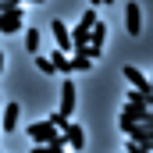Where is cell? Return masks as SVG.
I'll return each mask as SVG.
<instances>
[{"label":"cell","instance_id":"6da1fadb","mask_svg":"<svg viewBox=\"0 0 153 153\" xmlns=\"http://www.w3.org/2000/svg\"><path fill=\"white\" fill-rule=\"evenodd\" d=\"M22 25H25L22 4H4V7H0V32H4V36H14Z\"/></svg>","mask_w":153,"mask_h":153},{"label":"cell","instance_id":"7a4b0ae2","mask_svg":"<svg viewBox=\"0 0 153 153\" xmlns=\"http://www.w3.org/2000/svg\"><path fill=\"white\" fill-rule=\"evenodd\" d=\"M135 121H146V125H150V107H132V103H125V107H121V117H117V128L128 132V125H135Z\"/></svg>","mask_w":153,"mask_h":153},{"label":"cell","instance_id":"3957f363","mask_svg":"<svg viewBox=\"0 0 153 153\" xmlns=\"http://www.w3.org/2000/svg\"><path fill=\"white\" fill-rule=\"evenodd\" d=\"M61 135H64V143H68V146H71L75 153L82 150V146H85V132H82V125H75L71 117H68V121L61 125Z\"/></svg>","mask_w":153,"mask_h":153},{"label":"cell","instance_id":"277c9868","mask_svg":"<svg viewBox=\"0 0 153 153\" xmlns=\"http://www.w3.org/2000/svg\"><path fill=\"white\" fill-rule=\"evenodd\" d=\"M50 36H53V46L57 50H64V53H71V29L57 18V22H50Z\"/></svg>","mask_w":153,"mask_h":153},{"label":"cell","instance_id":"5b68a950","mask_svg":"<svg viewBox=\"0 0 153 153\" xmlns=\"http://www.w3.org/2000/svg\"><path fill=\"white\" fill-rule=\"evenodd\" d=\"M75 100H78L75 82H71V78H64V85H61V111H57V114L71 117V114H75Z\"/></svg>","mask_w":153,"mask_h":153},{"label":"cell","instance_id":"8992f818","mask_svg":"<svg viewBox=\"0 0 153 153\" xmlns=\"http://www.w3.org/2000/svg\"><path fill=\"white\" fill-rule=\"evenodd\" d=\"M125 29H128V36H135V32L143 29V7H139L135 0L125 4Z\"/></svg>","mask_w":153,"mask_h":153},{"label":"cell","instance_id":"52a82bcc","mask_svg":"<svg viewBox=\"0 0 153 153\" xmlns=\"http://www.w3.org/2000/svg\"><path fill=\"white\" fill-rule=\"evenodd\" d=\"M29 135H32V143H50V139H57L61 132H57L53 125H46V121H36V125H29Z\"/></svg>","mask_w":153,"mask_h":153},{"label":"cell","instance_id":"ba28073f","mask_svg":"<svg viewBox=\"0 0 153 153\" xmlns=\"http://www.w3.org/2000/svg\"><path fill=\"white\" fill-rule=\"evenodd\" d=\"M121 71H125V78H128V85H132V89H139V93H150V78L143 75L139 68H132V64H125Z\"/></svg>","mask_w":153,"mask_h":153},{"label":"cell","instance_id":"9c48e42d","mask_svg":"<svg viewBox=\"0 0 153 153\" xmlns=\"http://www.w3.org/2000/svg\"><path fill=\"white\" fill-rule=\"evenodd\" d=\"M128 143H139V146H150V125L146 121H135V125H128Z\"/></svg>","mask_w":153,"mask_h":153},{"label":"cell","instance_id":"30bf717a","mask_svg":"<svg viewBox=\"0 0 153 153\" xmlns=\"http://www.w3.org/2000/svg\"><path fill=\"white\" fill-rule=\"evenodd\" d=\"M18 114H22V103H18V100H11V103L4 107V117H0L4 132H14V128H18Z\"/></svg>","mask_w":153,"mask_h":153},{"label":"cell","instance_id":"8fae6325","mask_svg":"<svg viewBox=\"0 0 153 153\" xmlns=\"http://www.w3.org/2000/svg\"><path fill=\"white\" fill-rule=\"evenodd\" d=\"M85 43L103 50V43H107V22H100V18H96V22H93V29H89V39H85Z\"/></svg>","mask_w":153,"mask_h":153},{"label":"cell","instance_id":"7c38bea8","mask_svg":"<svg viewBox=\"0 0 153 153\" xmlns=\"http://www.w3.org/2000/svg\"><path fill=\"white\" fill-rule=\"evenodd\" d=\"M46 61H50V68H53V71L68 75V53H64V50H57V46H53V50L46 53Z\"/></svg>","mask_w":153,"mask_h":153},{"label":"cell","instance_id":"4fadbf2b","mask_svg":"<svg viewBox=\"0 0 153 153\" xmlns=\"http://www.w3.org/2000/svg\"><path fill=\"white\" fill-rule=\"evenodd\" d=\"M25 50L29 53H39L43 50V32L39 29H25Z\"/></svg>","mask_w":153,"mask_h":153},{"label":"cell","instance_id":"5bb4252c","mask_svg":"<svg viewBox=\"0 0 153 153\" xmlns=\"http://www.w3.org/2000/svg\"><path fill=\"white\" fill-rule=\"evenodd\" d=\"M89 68H93L89 57H82V53H71V57H68V75H75V71H89Z\"/></svg>","mask_w":153,"mask_h":153},{"label":"cell","instance_id":"9a60e30c","mask_svg":"<svg viewBox=\"0 0 153 153\" xmlns=\"http://www.w3.org/2000/svg\"><path fill=\"white\" fill-rule=\"evenodd\" d=\"M128 103H132V107H150V93L132 89V93H128Z\"/></svg>","mask_w":153,"mask_h":153},{"label":"cell","instance_id":"2e32d148","mask_svg":"<svg viewBox=\"0 0 153 153\" xmlns=\"http://www.w3.org/2000/svg\"><path fill=\"white\" fill-rule=\"evenodd\" d=\"M36 57V68L43 71V75H53V68H50V61H46V53H32Z\"/></svg>","mask_w":153,"mask_h":153},{"label":"cell","instance_id":"e0dca14e","mask_svg":"<svg viewBox=\"0 0 153 153\" xmlns=\"http://www.w3.org/2000/svg\"><path fill=\"white\" fill-rule=\"evenodd\" d=\"M125 153H150V146H139V143H125Z\"/></svg>","mask_w":153,"mask_h":153},{"label":"cell","instance_id":"ac0fdd59","mask_svg":"<svg viewBox=\"0 0 153 153\" xmlns=\"http://www.w3.org/2000/svg\"><path fill=\"white\" fill-rule=\"evenodd\" d=\"M100 4L107 7V4H114V0H89V7H100Z\"/></svg>","mask_w":153,"mask_h":153},{"label":"cell","instance_id":"d6986e66","mask_svg":"<svg viewBox=\"0 0 153 153\" xmlns=\"http://www.w3.org/2000/svg\"><path fill=\"white\" fill-rule=\"evenodd\" d=\"M4 64H7V57H4V53H0V71H4Z\"/></svg>","mask_w":153,"mask_h":153},{"label":"cell","instance_id":"ffe728a7","mask_svg":"<svg viewBox=\"0 0 153 153\" xmlns=\"http://www.w3.org/2000/svg\"><path fill=\"white\" fill-rule=\"evenodd\" d=\"M4 4H22V0H0V7H4Z\"/></svg>","mask_w":153,"mask_h":153},{"label":"cell","instance_id":"44dd1931","mask_svg":"<svg viewBox=\"0 0 153 153\" xmlns=\"http://www.w3.org/2000/svg\"><path fill=\"white\" fill-rule=\"evenodd\" d=\"M22 4H43V0H22Z\"/></svg>","mask_w":153,"mask_h":153}]
</instances>
